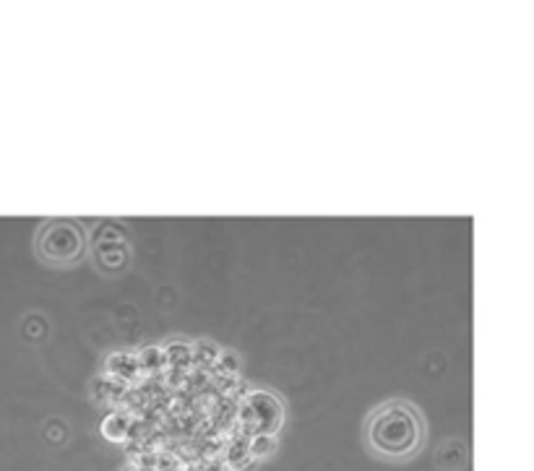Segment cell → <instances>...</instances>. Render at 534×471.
Segmentation results:
<instances>
[{"label":"cell","instance_id":"cell-2","mask_svg":"<svg viewBox=\"0 0 534 471\" xmlns=\"http://www.w3.org/2000/svg\"><path fill=\"white\" fill-rule=\"evenodd\" d=\"M81 250H84V240H81L76 226L63 224V222L48 224L45 237H42V253H45V258L55 261V263H66V261L78 258Z\"/></svg>","mask_w":534,"mask_h":471},{"label":"cell","instance_id":"cell-1","mask_svg":"<svg viewBox=\"0 0 534 471\" xmlns=\"http://www.w3.org/2000/svg\"><path fill=\"white\" fill-rule=\"evenodd\" d=\"M368 443L381 458H412L422 443V422L410 404H386L375 409L368 422Z\"/></svg>","mask_w":534,"mask_h":471}]
</instances>
